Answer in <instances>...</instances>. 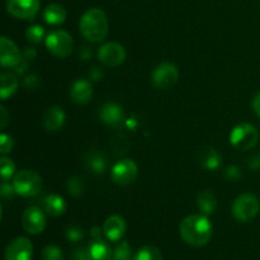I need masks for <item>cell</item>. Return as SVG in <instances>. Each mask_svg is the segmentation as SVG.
Here are the masks:
<instances>
[{
	"mask_svg": "<svg viewBox=\"0 0 260 260\" xmlns=\"http://www.w3.org/2000/svg\"><path fill=\"white\" fill-rule=\"evenodd\" d=\"M86 255H88V260H112L113 251L106 241L96 239L88 245Z\"/></svg>",
	"mask_w": 260,
	"mask_h": 260,
	"instance_id": "20",
	"label": "cell"
},
{
	"mask_svg": "<svg viewBox=\"0 0 260 260\" xmlns=\"http://www.w3.org/2000/svg\"><path fill=\"white\" fill-rule=\"evenodd\" d=\"M74 260H88V255H86V249H76L75 253L73 255Z\"/></svg>",
	"mask_w": 260,
	"mask_h": 260,
	"instance_id": "36",
	"label": "cell"
},
{
	"mask_svg": "<svg viewBox=\"0 0 260 260\" xmlns=\"http://www.w3.org/2000/svg\"><path fill=\"white\" fill-rule=\"evenodd\" d=\"M139 168L137 164L131 159H121L112 167L111 177L116 184L126 187L132 184L137 179Z\"/></svg>",
	"mask_w": 260,
	"mask_h": 260,
	"instance_id": "8",
	"label": "cell"
},
{
	"mask_svg": "<svg viewBox=\"0 0 260 260\" xmlns=\"http://www.w3.org/2000/svg\"><path fill=\"white\" fill-rule=\"evenodd\" d=\"M22 60L19 48L12 40L3 36L0 40V63L3 68H15Z\"/></svg>",
	"mask_w": 260,
	"mask_h": 260,
	"instance_id": "13",
	"label": "cell"
},
{
	"mask_svg": "<svg viewBox=\"0 0 260 260\" xmlns=\"http://www.w3.org/2000/svg\"><path fill=\"white\" fill-rule=\"evenodd\" d=\"M152 84L160 90H168L177 84L179 79V70L172 62H162L152 71Z\"/></svg>",
	"mask_w": 260,
	"mask_h": 260,
	"instance_id": "7",
	"label": "cell"
},
{
	"mask_svg": "<svg viewBox=\"0 0 260 260\" xmlns=\"http://www.w3.org/2000/svg\"><path fill=\"white\" fill-rule=\"evenodd\" d=\"M112 260H134V255H132L131 246H129L128 241H119L118 245L114 248Z\"/></svg>",
	"mask_w": 260,
	"mask_h": 260,
	"instance_id": "27",
	"label": "cell"
},
{
	"mask_svg": "<svg viewBox=\"0 0 260 260\" xmlns=\"http://www.w3.org/2000/svg\"><path fill=\"white\" fill-rule=\"evenodd\" d=\"M33 245L27 238H15L5 248V260H32Z\"/></svg>",
	"mask_w": 260,
	"mask_h": 260,
	"instance_id": "12",
	"label": "cell"
},
{
	"mask_svg": "<svg viewBox=\"0 0 260 260\" xmlns=\"http://www.w3.org/2000/svg\"><path fill=\"white\" fill-rule=\"evenodd\" d=\"M66 188H68V192L74 197H80L86 189L85 182L80 177H71L66 183Z\"/></svg>",
	"mask_w": 260,
	"mask_h": 260,
	"instance_id": "26",
	"label": "cell"
},
{
	"mask_svg": "<svg viewBox=\"0 0 260 260\" xmlns=\"http://www.w3.org/2000/svg\"><path fill=\"white\" fill-rule=\"evenodd\" d=\"M260 203L258 197L250 193L239 196L233 205V216L239 222H249L258 216Z\"/></svg>",
	"mask_w": 260,
	"mask_h": 260,
	"instance_id": "4",
	"label": "cell"
},
{
	"mask_svg": "<svg viewBox=\"0 0 260 260\" xmlns=\"http://www.w3.org/2000/svg\"><path fill=\"white\" fill-rule=\"evenodd\" d=\"M89 75H90L91 80H99V79H102V76H103V71L99 68H93Z\"/></svg>",
	"mask_w": 260,
	"mask_h": 260,
	"instance_id": "38",
	"label": "cell"
},
{
	"mask_svg": "<svg viewBox=\"0 0 260 260\" xmlns=\"http://www.w3.org/2000/svg\"><path fill=\"white\" fill-rule=\"evenodd\" d=\"M40 7V0H7L8 13L18 19H33Z\"/></svg>",
	"mask_w": 260,
	"mask_h": 260,
	"instance_id": "9",
	"label": "cell"
},
{
	"mask_svg": "<svg viewBox=\"0 0 260 260\" xmlns=\"http://www.w3.org/2000/svg\"><path fill=\"white\" fill-rule=\"evenodd\" d=\"M0 96L3 101H7L8 98L13 95L17 91L19 81L18 78L13 73H3L0 76Z\"/></svg>",
	"mask_w": 260,
	"mask_h": 260,
	"instance_id": "24",
	"label": "cell"
},
{
	"mask_svg": "<svg viewBox=\"0 0 260 260\" xmlns=\"http://www.w3.org/2000/svg\"><path fill=\"white\" fill-rule=\"evenodd\" d=\"M248 168L250 170H259L260 169V155H253L248 160Z\"/></svg>",
	"mask_w": 260,
	"mask_h": 260,
	"instance_id": "35",
	"label": "cell"
},
{
	"mask_svg": "<svg viewBox=\"0 0 260 260\" xmlns=\"http://www.w3.org/2000/svg\"><path fill=\"white\" fill-rule=\"evenodd\" d=\"M85 165L94 174H103L108 168V160L98 151H89L85 155Z\"/></svg>",
	"mask_w": 260,
	"mask_h": 260,
	"instance_id": "23",
	"label": "cell"
},
{
	"mask_svg": "<svg viewBox=\"0 0 260 260\" xmlns=\"http://www.w3.org/2000/svg\"><path fill=\"white\" fill-rule=\"evenodd\" d=\"M65 236L70 243H79L80 240H83L84 231L78 225H70L66 228Z\"/></svg>",
	"mask_w": 260,
	"mask_h": 260,
	"instance_id": "31",
	"label": "cell"
},
{
	"mask_svg": "<svg viewBox=\"0 0 260 260\" xmlns=\"http://www.w3.org/2000/svg\"><path fill=\"white\" fill-rule=\"evenodd\" d=\"M180 238L190 246L201 248L207 245L213 235V225L208 216L198 213L183 218L179 225Z\"/></svg>",
	"mask_w": 260,
	"mask_h": 260,
	"instance_id": "1",
	"label": "cell"
},
{
	"mask_svg": "<svg viewBox=\"0 0 260 260\" xmlns=\"http://www.w3.org/2000/svg\"><path fill=\"white\" fill-rule=\"evenodd\" d=\"M198 164L202 169L208 170V172H215L218 170L222 165V157L218 154L217 150L213 147H205L198 154Z\"/></svg>",
	"mask_w": 260,
	"mask_h": 260,
	"instance_id": "18",
	"label": "cell"
},
{
	"mask_svg": "<svg viewBox=\"0 0 260 260\" xmlns=\"http://www.w3.org/2000/svg\"><path fill=\"white\" fill-rule=\"evenodd\" d=\"M259 140V132L256 127L250 123H240L231 129L230 144L235 149L245 151L253 149Z\"/></svg>",
	"mask_w": 260,
	"mask_h": 260,
	"instance_id": "5",
	"label": "cell"
},
{
	"mask_svg": "<svg viewBox=\"0 0 260 260\" xmlns=\"http://www.w3.org/2000/svg\"><path fill=\"white\" fill-rule=\"evenodd\" d=\"M197 206L198 210L202 215L211 216L217 210V200L216 196L210 190H202L197 196Z\"/></svg>",
	"mask_w": 260,
	"mask_h": 260,
	"instance_id": "22",
	"label": "cell"
},
{
	"mask_svg": "<svg viewBox=\"0 0 260 260\" xmlns=\"http://www.w3.org/2000/svg\"><path fill=\"white\" fill-rule=\"evenodd\" d=\"M14 172H15L14 162H13L10 159H8V157L3 156L2 159H0V175H2L3 182H8V180L14 175Z\"/></svg>",
	"mask_w": 260,
	"mask_h": 260,
	"instance_id": "29",
	"label": "cell"
},
{
	"mask_svg": "<svg viewBox=\"0 0 260 260\" xmlns=\"http://www.w3.org/2000/svg\"><path fill=\"white\" fill-rule=\"evenodd\" d=\"M66 116L62 108L57 106L50 107V108L46 109L42 116V126L46 131L57 132L62 128Z\"/></svg>",
	"mask_w": 260,
	"mask_h": 260,
	"instance_id": "16",
	"label": "cell"
},
{
	"mask_svg": "<svg viewBox=\"0 0 260 260\" xmlns=\"http://www.w3.org/2000/svg\"><path fill=\"white\" fill-rule=\"evenodd\" d=\"M90 234L91 236H93V240H96V239H102V230L101 228H98V226H94V228H91L90 230Z\"/></svg>",
	"mask_w": 260,
	"mask_h": 260,
	"instance_id": "40",
	"label": "cell"
},
{
	"mask_svg": "<svg viewBox=\"0 0 260 260\" xmlns=\"http://www.w3.org/2000/svg\"><path fill=\"white\" fill-rule=\"evenodd\" d=\"M25 37L29 41L30 43H35L38 45L43 41L45 38V29H43L42 25L40 24H33L30 27H28V29L25 30Z\"/></svg>",
	"mask_w": 260,
	"mask_h": 260,
	"instance_id": "28",
	"label": "cell"
},
{
	"mask_svg": "<svg viewBox=\"0 0 260 260\" xmlns=\"http://www.w3.org/2000/svg\"><path fill=\"white\" fill-rule=\"evenodd\" d=\"M36 57V51L33 48H27L24 51V58L25 60H33Z\"/></svg>",
	"mask_w": 260,
	"mask_h": 260,
	"instance_id": "41",
	"label": "cell"
},
{
	"mask_svg": "<svg viewBox=\"0 0 260 260\" xmlns=\"http://www.w3.org/2000/svg\"><path fill=\"white\" fill-rule=\"evenodd\" d=\"M0 194L4 200H12L17 194V192L14 189V185L8 182H3L2 187H0Z\"/></svg>",
	"mask_w": 260,
	"mask_h": 260,
	"instance_id": "33",
	"label": "cell"
},
{
	"mask_svg": "<svg viewBox=\"0 0 260 260\" xmlns=\"http://www.w3.org/2000/svg\"><path fill=\"white\" fill-rule=\"evenodd\" d=\"M225 177L228 178L229 180H231V182H238L241 178L240 168H238L236 165H230V167L226 168Z\"/></svg>",
	"mask_w": 260,
	"mask_h": 260,
	"instance_id": "34",
	"label": "cell"
},
{
	"mask_svg": "<svg viewBox=\"0 0 260 260\" xmlns=\"http://www.w3.org/2000/svg\"><path fill=\"white\" fill-rule=\"evenodd\" d=\"M22 226L25 233L30 234V235H38V234L43 233L46 228L45 212L36 206L28 207L23 212Z\"/></svg>",
	"mask_w": 260,
	"mask_h": 260,
	"instance_id": "11",
	"label": "cell"
},
{
	"mask_svg": "<svg viewBox=\"0 0 260 260\" xmlns=\"http://www.w3.org/2000/svg\"><path fill=\"white\" fill-rule=\"evenodd\" d=\"M108 18L99 8H91L85 12L79 23L80 33L88 41L93 43L102 42L108 33Z\"/></svg>",
	"mask_w": 260,
	"mask_h": 260,
	"instance_id": "2",
	"label": "cell"
},
{
	"mask_svg": "<svg viewBox=\"0 0 260 260\" xmlns=\"http://www.w3.org/2000/svg\"><path fill=\"white\" fill-rule=\"evenodd\" d=\"M126 221L123 220V217L118 215H112L104 221L103 225V234L109 241H121L123 235L126 234Z\"/></svg>",
	"mask_w": 260,
	"mask_h": 260,
	"instance_id": "14",
	"label": "cell"
},
{
	"mask_svg": "<svg viewBox=\"0 0 260 260\" xmlns=\"http://www.w3.org/2000/svg\"><path fill=\"white\" fill-rule=\"evenodd\" d=\"M0 112H2V121H0V126H2V128H4V127L8 124V122H9V118H8V113L7 111H5L4 107L0 108Z\"/></svg>",
	"mask_w": 260,
	"mask_h": 260,
	"instance_id": "39",
	"label": "cell"
},
{
	"mask_svg": "<svg viewBox=\"0 0 260 260\" xmlns=\"http://www.w3.org/2000/svg\"><path fill=\"white\" fill-rule=\"evenodd\" d=\"M46 48L56 57H68L73 52V38L66 30L55 29L46 37Z\"/></svg>",
	"mask_w": 260,
	"mask_h": 260,
	"instance_id": "6",
	"label": "cell"
},
{
	"mask_svg": "<svg viewBox=\"0 0 260 260\" xmlns=\"http://www.w3.org/2000/svg\"><path fill=\"white\" fill-rule=\"evenodd\" d=\"M42 260H65L63 253L57 245H46L42 250Z\"/></svg>",
	"mask_w": 260,
	"mask_h": 260,
	"instance_id": "30",
	"label": "cell"
},
{
	"mask_svg": "<svg viewBox=\"0 0 260 260\" xmlns=\"http://www.w3.org/2000/svg\"><path fill=\"white\" fill-rule=\"evenodd\" d=\"M13 185L18 196L36 197L42 190V178L33 170H22L14 175Z\"/></svg>",
	"mask_w": 260,
	"mask_h": 260,
	"instance_id": "3",
	"label": "cell"
},
{
	"mask_svg": "<svg viewBox=\"0 0 260 260\" xmlns=\"http://www.w3.org/2000/svg\"><path fill=\"white\" fill-rule=\"evenodd\" d=\"M43 19L50 25H60L66 20V10L57 3L47 5L43 10Z\"/></svg>",
	"mask_w": 260,
	"mask_h": 260,
	"instance_id": "21",
	"label": "cell"
},
{
	"mask_svg": "<svg viewBox=\"0 0 260 260\" xmlns=\"http://www.w3.org/2000/svg\"><path fill=\"white\" fill-rule=\"evenodd\" d=\"M99 118L103 123L108 124V126H119L124 121L123 108L114 102H108L99 109Z\"/></svg>",
	"mask_w": 260,
	"mask_h": 260,
	"instance_id": "15",
	"label": "cell"
},
{
	"mask_svg": "<svg viewBox=\"0 0 260 260\" xmlns=\"http://www.w3.org/2000/svg\"><path fill=\"white\" fill-rule=\"evenodd\" d=\"M251 106H253V109L256 113V116L260 117V91L259 93H256L255 96L253 98V103H251Z\"/></svg>",
	"mask_w": 260,
	"mask_h": 260,
	"instance_id": "37",
	"label": "cell"
},
{
	"mask_svg": "<svg viewBox=\"0 0 260 260\" xmlns=\"http://www.w3.org/2000/svg\"><path fill=\"white\" fill-rule=\"evenodd\" d=\"M134 260H164L162 254L156 246L145 245L141 249H139L136 254L134 255Z\"/></svg>",
	"mask_w": 260,
	"mask_h": 260,
	"instance_id": "25",
	"label": "cell"
},
{
	"mask_svg": "<svg viewBox=\"0 0 260 260\" xmlns=\"http://www.w3.org/2000/svg\"><path fill=\"white\" fill-rule=\"evenodd\" d=\"M42 208L51 217H60L68 210V203L61 196L47 194L42 200Z\"/></svg>",
	"mask_w": 260,
	"mask_h": 260,
	"instance_id": "19",
	"label": "cell"
},
{
	"mask_svg": "<svg viewBox=\"0 0 260 260\" xmlns=\"http://www.w3.org/2000/svg\"><path fill=\"white\" fill-rule=\"evenodd\" d=\"M98 58L106 66L117 68L126 60V50L117 42L104 43L102 47H99Z\"/></svg>",
	"mask_w": 260,
	"mask_h": 260,
	"instance_id": "10",
	"label": "cell"
},
{
	"mask_svg": "<svg viewBox=\"0 0 260 260\" xmlns=\"http://www.w3.org/2000/svg\"><path fill=\"white\" fill-rule=\"evenodd\" d=\"M13 146H14V142H13L12 136L7 134L0 135V152L3 155L8 154L13 150Z\"/></svg>",
	"mask_w": 260,
	"mask_h": 260,
	"instance_id": "32",
	"label": "cell"
},
{
	"mask_svg": "<svg viewBox=\"0 0 260 260\" xmlns=\"http://www.w3.org/2000/svg\"><path fill=\"white\" fill-rule=\"evenodd\" d=\"M71 101L76 104H88L93 96V88L91 83L86 79H78L73 83L70 89Z\"/></svg>",
	"mask_w": 260,
	"mask_h": 260,
	"instance_id": "17",
	"label": "cell"
}]
</instances>
